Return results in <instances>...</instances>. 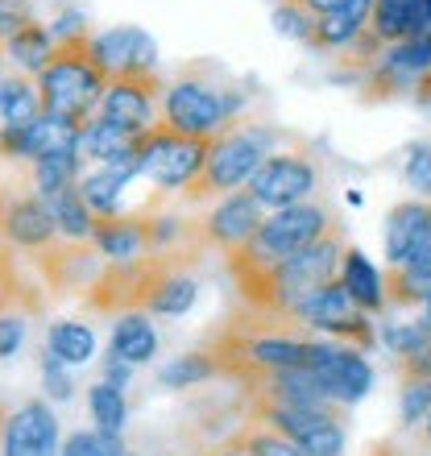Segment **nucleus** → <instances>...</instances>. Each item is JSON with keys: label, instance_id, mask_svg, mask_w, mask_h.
<instances>
[{"label": "nucleus", "instance_id": "f257e3e1", "mask_svg": "<svg viewBox=\"0 0 431 456\" xmlns=\"http://www.w3.org/2000/svg\"><path fill=\"white\" fill-rule=\"evenodd\" d=\"M336 228L332 208L320 204V200H307L299 208H282V212H270L257 228V237L245 245V249L228 253V274L232 282H249V278H262L270 270H278L282 262H290L295 253L312 249L315 240H323Z\"/></svg>", "mask_w": 431, "mask_h": 456}, {"label": "nucleus", "instance_id": "f03ea898", "mask_svg": "<svg viewBox=\"0 0 431 456\" xmlns=\"http://www.w3.org/2000/svg\"><path fill=\"white\" fill-rule=\"evenodd\" d=\"M282 142L278 129L270 125H232L207 145V162L199 170L195 187L183 200L187 204H207V200H224V195L249 187V179L262 170V162L274 154V145Z\"/></svg>", "mask_w": 431, "mask_h": 456}, {"label": "nucleus", "instance_id": "7ed1b4c3", "mask_svg": "<svg viewBox=\"0 0 431 456\" xmlns=\"http://www.w3.org/2000/svg\"><path fill=\"white\" fill-rule=\"evenodd\" d=\"M37 92H42V109L50 117L75 120V125H87L96 117L100 100L108 92V75L87 54V37L84 42H59L50 67L37 75Z\"/></svg>", "mask_w": 431, "mask_h": 456}, {"label": "nucleus", "instance_id": "20e7f679", "mask_svg": "<svg viewBox=\"0 0 431 456\" xmlns=\"http://www.w3.org/2000/svg\"><path fill=\"white\" fill-rule=\"evenodd\" d=\"M240 104H245V96H237V92H220L199 75H179L170 87H162V125L183 133V137L216 142L220 133L232 129Z\"/></svg>", "mask_w": 431, "mask_h": 456}, {"label": "nucleus", "instance_id": "39448f33", "mask_svg": "<svg viewBox=\"0 0 431 456\" xmlns=\"http://www.w3.org/2000/svg\"><path fill=\"white\" fill-rule=\"evenodd\" d=\"M207 145L212 142L183 137V133L158 125L154 133L142 137V179L158 195H187L207 162Z\"/></svg>", "mask_w": 431, "mask_h": 456}, {"label": "nucleus", "instance_id": "423d86ee", "mask_svg": "<svg viewBox=\"0 0 431 456\" xmlns=\"http://www.w3.org/2000/svg\"><path fill=\"white\" fill-rule=\"evenodd\" d=\"M249 419L282 432L307 456H345L348 432H345V415H340V411L282 407V403H270V398H262V395H249Z\"/></svg>", "mask_w": 431, "mask_h": 456}, {"label": "nucleus", "instance_id": "0eeeda50", "mask_svg": "<svg viewBox=\"0 0 431 456\" xmlns=\"http://www.w3.org/2000/svg\"><path fill=\"white\" fill-rule=\"evenodd\" d=\"M315 191H320V167L307 154H295V150H274L262 162V170L249 179V195L265 212L299 208L315 200Z\"/></svg>", "mask_w": 431, "mask_h": 456}, {"label": "nucleus", "instance_id": "6e6552de", "mask_svg": "<svg viewBox=\"0 0 431 456\" xmlns=\"http://www.w3.org/2000/svg\"><path fill=\"white\" fill-rule=\"evenodd\" d=\"M307 370H315V378L332 395L336 407H357L361 398L373 390V365L365 361V348H353L345 340L315 337Z\"/></svg>", "mask_w": 431, "mask_h": 456}, {"label": "nucleus", "instance_id": "1a4fd4ad", "mask_svg": "<svg viewBox=\"0 0 431 456\" xmlns=\"http://www.w3.org/2000/svg\"><path fill=\"white\" fill-rule=\"evenodd\" d=\"M262 212L265 208L253 200L249 191H232L224 195V200H216L212 208H207L204 220H195V245L204 253H237L245 249L253 237H257V228H262Z\"/></svg>", "mask_w": 431, "mask_h": 456}, {"label": "nucleus", "instance_id": "9d476101", "mask_svg": "<svg viewBox=\"0 0 431 456\" xmlns=\"http://www.w3.org/2000/svg\"><path fill=\"white\" fill-rule=\"evenodd\" d=\"M87 54L108 79H142L158 67V42L137 25H112L87 37Z\"/></svg>", "mask_w": 431, "mask_h": 456}, {"label": "nucleus", "instance_id": "9b49d317", "mask_svg": "<svg viewBox=\"0 0 431 456\" xmlns=\"http://www.w3.org/2000/svg\"><path fill=\"white\" fill-rule=\"evenodd\" d=\"M96 117L112 120L120 129L137 133H154L162 125V84L158 75H142V79H108V92L100 100Z\"/></svg>", "mask_w": 431, "mask_h": 456}, {"label": "nucleus", "instance_id": "f8f14e48", "mask_svg": "<svg viewBox=\"0 0 431 456\" xmlns=\"http://www.w3.org/2000/svg\"><path fill=\"white\" fill-rule=\"evenodd\" d=\"M59 415L42 398H29L0 419V456H59Z\"/></svg>", "mask_w": 431, "mask_h": 456}, {"label": "nucleus", "instance_id": "ddd939ff", "mask_svg": "<svg viewBox=\"0 0 431 456\" xmlns=\"http://www.w3.org/2000/svg\"><path fill=\"white\" fill-rule=\"evenodd\" d=\"M0 232L12 249H50L54 237H59V224H54V212L42 195H12L4 212H0Z\"/></svg>", "mask_w": 431, "mask_h": 456}, {"label": "nucleus", "instance_id": "4468645a", "mask_svg": "<svg viewBox=\"0 0 431 456\" xmlns=\"http://www.w3.org/2000/svg\"><path fill=\"white\" fill-rule=\"evenodd\" d=\"M431 240V200H403L386 216V262L407 265Z\"/></svg>", "mask_w": 431, "mask_h": 456}, {"label": "nucleus", "instance_id": "2eb2a0df", "mask_svg": "<svg viewBox=\"0 0 431 456\" xmlns=\"http://www.w3.org/2000/svg\"><path fill=\"white\" fill-rule=\"evenodd\" d=\"M92 245H96V253L100 257H108L112 265H133V262L154 257V245H150V212L100 220Z\"/></svg>", "mask_w": 431, "mask_h": 456}, {"label": "nucleus", "instance_id": "dca6fc26", "mask_svg": "<svg viewBox=\"0 0 431 456\" xmlns=\"http://www.w3.org/2000/svg\"><path fill=\"white\" fill-rule=\"evenodd\" d=\"M183 262H191V257H167L154 290H150V299H145V312L150 315L179 320V315H187L195 307V299H199V282H195L191 270H183Z\"/></svg>", "mask_w": 431, "mask_h": 456}, {"label": "nucleus", "instance_id": "f3484780", "mask_svg": "<svg viewBox=\"0 0 431 456\" xmlns=\"http://www.w3.org/2000/svg\"><path fill=\"white\" fill-rule=\"evenodd\" d=\"M370 34L378 37L382 46H398V42H407V37H423L427 34L423 0H373Z\"/></svg>", "mask_w": 431, "mask_h": 456}, {"label": "nucleus", "instance_id": "a211bd4d", "mask_svg": "<svg viewBox=\"0 0 431 456\" xmlns=\"http://www.w3.org/2000/svg\"><path fill=\"white\" fill-rule=\"evenodd\" d=\"M158 353V328L150 312H120L108 337V357L129 361V365H145Z\"/></svg>", "mask_w": 431, "mask_h": 456}, {"label": "nucleus", "instance_id": "6ab92c4d", "mask_svg": "<svg viewBox=\"0 0 431 456\" xmlns=\"http://www.w3.org/2000/svg\"><path fill=\"white\" fill-rule=\"evenodd\" d=\"M340 282H345V290L353 295V303H357L365 315H378L390 307V299H386V274L361 249H345Z\"/></svg>", "mask_w": 431, "mask_h": 456}, {"label": "nucleus", "instance_id": "aec40b11", "mask_svg": "<svg viewBox=\"0 0 431 456\" xmlns=\"http://www.w3.org/2000/svg\"><path fill=\"white\" fill-rule=\"evenodd\" d=\"M0 50H4V62H12L21 75H42L50 67V59H54V50H59V42H54V34H50V25L42 21H25L17 34L9 37V42H0Z\"/></svg>", "mask_w": 431, "mask_h": 456}, {"label": "nucleus", "instance_id": "412c9836", "mask_svg": "<svg viewBox=\"0 0 431 456\" xmlns=\"http://www.w3.org/2000/svg\"><path fill=\"white\" fill-rule=\"evenodd\" d=\"M137 142H142L137 133L120 129V125H112V120H104V117H92L84 125V133H79V154H84L87 167H104V162H112L117 154L133 150Z\"/></svg>", "mask_w": 431, "mask_h": 456}, {"label": "nucleus", "instance_id": "4be33fe9", "mask_svg": "<svg viewBox=\"0 0 431 456\" xmlns=\"http://www.w3.org/2000/svg\"><path fill=\"white\" fill-rule=\"evenodd\" d=\"M370 12H373V4L357 0V4H348V9L320 17L312 50H348L361 34H365V29H370Z\"/></svg>", "mask_w": 431, "mask_h": 456}, {"label": "nucleus", "instance_id": "5701e85b", "mask_svg": "<svg viewBox=\"0 0 431 456\" xmlns=\"http://www.w3.org/2000/svg\"><path fill=\"white\" fill-rule=\"evenodd\" d=\"M50 212H54V224H59V232L67 240H75V245H84V240L96 237V212L84 204V195H79V183L75 187H67V191L59 195H50L46 200Z\"/></svg>", "mask_w": 431, "mask_h": 456}, {"label": "nucleus", "instance_id": "b1692460", "mask_svg": "<svg viewBox=\"0 0 431 456\" xmlns=\"http://www.w3.org/2000/svg\"><path fill=\"white\" fill-rule=\"evenodd\" d=\"M46 348L59 361H67L71 370H79L96 357V332L84 320H59V324L46 328Z\"/></svg>", "mask_w": 431, "mask_h": 456}, {"label": "nucleus", "instance_id": "393cba45", "mask_svg": "<svg viewBox=\"0 0 431 456\" xmlns=\"http://www.w3.org/2000/svg\"><path fill=\"white\" fill-rule=\"evenodd\" d=\"M29 175H34V195L50 200V195L67 191V187H75V183L84 179V154L79 150H59V154L34 162Z\"/></svg>", "mask_w": 431, "mask_h": 456}, {"label": "nucleus", "instance_id": "a878e982", "mask_svg": "<svg viewBox=\"0 0 431 456\" xmlns=\"http://www.w3.org/2000/svg\"><path fill=\"white\" fill-rule=\"evenodd\" d=\"M42 92L29 84V75H9L0 79V125H29L42 117Z\"/></svg>", "mask_w": 431, "mask_h": 456}, {"label": "nucleus", "instance_id": "bb28decb", "mask_svg": "<svg viewBox=\"0 0 431 456\" xmlns=\"http://www.w3.org/2000/svg\"><path fill=\"white\" fill-rule=\"evenodd\" d=\"M87 411H92V423L108 436H120L129 423V398L120 386L104 382V378L96 386H87Z\"/></svg>", "mask_w": 431, "mask_h": 456}, {"label": "nucleus", "instance_id": "cd10ccee", "mask_svg": "<svg viewBox=\"0 0 431 456\" xmlns=\"http://www.w3.org/2000/svg\"><path fill=\"white\" fill-rule=\"evenodd\" d=\"M220 378V361L212 353H187V357H175L158 370V382L167 390H191V386H204Z\"/></svg>", "mask_w": 431, "mask_h": 456}, {"label": "nucleus", "instance_id": "c85d7f7f", "mask_svg": "<svg viewBox=\"0 0 431 456\" xmlns=\"http://www.w3.org/2000/svg\"><path fill=\"white\" fill-rule=\"evenodd\" d=\"M378 345L398 361H411L431 348V324L427 320H403V324H382L378 328Z\"/></svg>", "mask_w": 431, "mask_h": 456}, {"label": "nucleus", "instance_id": "c756f323", "mask_svg": "<svg viewBox=\"0 0 431 456\" xmlns=\"http://www.w3.org/2000/svg\"><path fill=\"white\" fill-rule=\"evenodd\" d=\"M315 25H320V17L303 0H278L274 4V29L282 37H290V42L315 46Z\"/></svg>", "mask_w": 431, "mask_h": 456}, {"label": "nucleus", "instance_id": "7c9ffc66", "mask_svg": "<svg viewBox=\"0 0 431 456\" xmlns=\"http://www.w3.org/2000/svg\"><path fill=\"white\" fill-rule=\"evenodd\" d=\"M237 436H240V444L249 448L253 456H307L295 440H287L282 432H274V428H265V423H253V419H245L237 428Z\"/></svg>", "mask_w": 431, "mask_h": 456}, {"label": "nucleus", "instance_id": "2f4dec72", "mask_svg": "<svg viewBox=\"0 0 431 456\" xmlns=\"http://www.w3.org/2000/svg\"><path fill=\"white\" fill-rule=\"evenodd\" d=\"M125 452H129L125 440L100 432V428H79V432H71L59 448V456H125Z\"/></svg>", "mask_w": 431, "mask_h": 456}, {"label": "nucleus", "instance_id": "473e14b6", "mask_svg": "<svg viewBox=\"0 0 431 456\" xmlns=\"http://www.w3.org/2000/svg\"><path fill=\"white\" fill-rule=\"evenodd\" d=\"M403 183L419 200H431V142H415L403 158Z\"/></svg>", "mask_w": 431, "mask_h": 456}, {"label": "nucleus", "instance_id": "72a5a7b5", "mask_svg": "<svg viewBox=\"0 0 431 456\" xmlns=\"http://www.w3.org/2000/svg\"><path fill=\"white\" fill-rule=\"evenodd\" d=\"M431 411V382H403L398 390V428H415V423L427 419Z\"/></svg>", "mask_w": 431, "mask_h": 456}, {"label": "nucleus", "instance_id": "f704fd0d", "mask_svg": "<svg viewBox=\"0 0 431 456\" xmlns=\"http://www.w3.org/2000/svg\"><path fill=\"white\" fill-rule=\"evenodd\" d=\"M42 386H46V395L54 403H67L75 395V378H71V365L59 361L50 348H42Z\"/></svg>", "mask_w": 431, "mask_h": 456}, {"label": "nucleus", "instance_id": "c9c22d12", "mask_svg": "<svg viewBox=\"0 0 431 456\" xmlns=\"http://www.w3.org/2000/svg\"><path fill=\"white\" fill-rule=\"evenodd\" d=\"M29 337V324H25V312L17 307H0V361H12L25 348Z\"/></svg>", "mask_w": 431, "mask_h": 456}, {"label": "nucleus", "instance_id": "e433bc0d", "mask_svg": "<svg viewBox=\"0 0 431 456\" xmlns=\"http://www.w3.org/2000/svg\"><path fill=\"white\" fill-rule=\"evenodd\" d=\"M50 34H54V42H84V37H92L87 34V17L79 9L59 12V17L50 21Z\"/></svg>", "mask_w": 431, "mask_h": 456}, {"label": "nucleus", "instance_id": "4c0bfd02", "mask_svg": "<svg viewBox=\"0 0 431 456\" xmlns=\"http://www.w3.org/2000/svg\"><path fill=\"white\" fill-rule=\"evenodd\" d=\"M25 21H34L29 12V0H0V42H9Z\"/></svg>", "mask_w": 431, "mask_h": 456}, {"label": "nucleus", "instance_id": "58836bf2", "mask_svg": "<svg viewBox=\"0 0 431 456\" xmlns=\"http://www.w3.org/2000/svg\"><path fill=\"white\" fill-rule=\"evenodd\" d=\"M129 378H133V365L129 361H117V357H108V365H104V382H112V386H129Z\"/></svg>", "mask_w": 431, "mask_h": 456}, {"label": "nucleus", "instance_id": "ea45409f", "mask_svg": "<svg viewBox=\"0 0 431 456\" xmlns=\"http://www.w3.org/2000/svg\"><path fill=\"white\" fill-rule=\"evenodd\" d=\"M403 270H407V274H415V278H423V282H431V240L423 245L419 253H415V257H411L407 265H403Z\"/></svg>", "mask_w": 431, "mask_h": 456}, {"label": "nucleus", "instance_id": "a19ab883", "mask_svg": "<svg viewBox=\"0 0 431 456\" xmlns=\"http://www.w3.org/2000/svg\"><path fill=\"white\" fill-rule=\"evenodd\" d=\"M303 4H307L315 17H328V12H340V9H348V4H357V0H303ZM365 4H373V0H365Z\"/></svg>", "mask_w": 431, "mask_h": 456}, {"label": "nucleus", "instance_id": "79ce46f5", "mask_svg": "<svg viewBox=\"0 0 431 456\" xmlns=\"http://www.w3.org/2000/svg\"><path fill=\"white\" fill-rule=\"evenodd\" d=\"M212 456H253V452H249L245 444H240V436H228V440H224L220 448H216Z\"/></svg>", "mask_w": 431, "mask_h": 456}, {"label": "nucleus", "instance_id": "37998d69", "mask_svg": "<svg viewBox=\"0 0 431 456\" xmlns=\"http://www.w3.org/2000/svg\"><path fill=\"white\" fill-rule=\"evenodd\" d=\"M415 104H423V109H431V71L419 79V87H415Z\"/></svg>", "mask_w": 431, "mask_h": 456}, {"label": "nucleus", "instance_id": "c03bdc74", "mask_svg": "<svg viewBox=\"0 0 431 456\" xmlns=\"http://www.w3.org/2000/svg\"><path fill=\"white\" fill-rule=\"evenodd\" d=\"M419 444H423V448H427V452H431V411H427V419L419 423Z\"/></svg>", "mask_w": 431, "mask_h": 456}, {"label": "nucleus", "instance_id": "a18cd8bd", "mask_svg": "<svg viewBox=\"0 0 431 456\" xmlns=\"http://www.w3.org/2000/svg\"><path fill=\"white\" fill-rule=\"evenodd\" d=\"M423 320L431 324V295H427V303H423Z\"/></svg>", "mask_w": 431, "mask_h": 456}, {"label": "nucleus", "instance_id": "49530a36", "mask_svg": "<svg viewBox=\"0 0 431 456\" xmlns=\"http://www.w3.org/2000/svg\"><path fill=\"white\" fill-rule=\"evenodd\" d=\"M423 12H427V34H431V0H423Z\"/></svg>", "mask_w": 431, "mask_h": 456}, {"label": "nucleus", "instance_id": "de8ad7c7", "mask_svg": "<svg viewBox=\"0 0 431 456\" xmlns=\"http://www.w3.org/2000/svg\"><path fill=\"white\" fill-rule=\"evenodd\" d=\"M0 79H4V50H0Z\"/></svg>", "mask_w": 431, "mask_h": 456}, {"label": "nucleus", "instance_id": "09e8293b", "mask_svg": "<svg viewBox=\"0 0 431 456\" xmlns=\"http://www.w3.org/2000/svg\"><path fill=\"white\" fill-rule=\"evenodd\" d=\"M125 456H137V452H125Z\"/></svg>", "mask_w": 431, "mask_h": 456}]
</instances>
